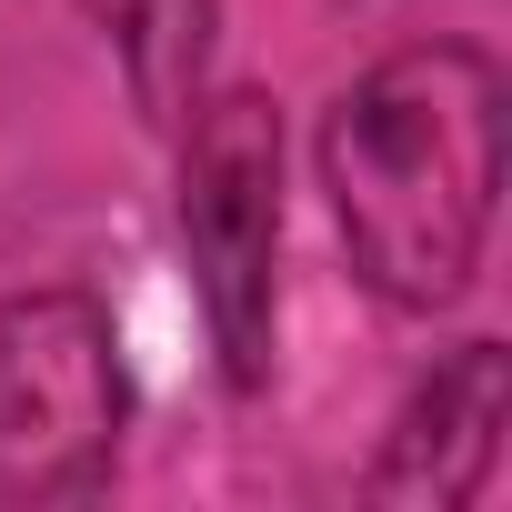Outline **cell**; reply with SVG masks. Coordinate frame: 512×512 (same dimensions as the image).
<instances>
[{
	"mask_svg": "<svg viewBox=\"0 0 512 512\" xmlns=\"http://www.w3.org/2000/svg\"><path fill=\"white\" fill-rule=\"evenodd\" d=\"M181 262L231 392L272 382V282H282V111L272 91H201L181 131Z\"/></svg>",
	"mask_w": 512,
	"mask_h": 512,
	"instance_id": "obj_2",
	"label": "cell"
},
{
	"mask_svg": "<svg viewBox=\"0 0 512 512\" xmlns=\"http://www.w3.org/2000/svg\"><path fill=\"white\" fill-rule=\"evenodd\" d=\"M322 191L382 312H452L502 201V71L472 41H412L322 111Z\"/></svg>",
	"mask_w": 512,
	"mask_h": 512,
	"instance_id": "obj_1",
	"label": "cell"
},
{
	"mask_svg": "<svg viewBox=\"0 0 512 512\" xmlns=\"http://www.w3.org/2000/svg\"><path fill=\"white\" fill-rule=\"evenodd\" d=\"M131 432L121 332L91 292H0V502H81Z\"/></svg>",
	"mask_w": 512,
	"mask_h": 512,
	"instance_id": "obj_3",
	"label": "cell"
},
{
	"mask_svg": "<svg viewBox=\"0 0 512 512\" xmlns=\"http://www.w3.org/2000/svg\"><path fill=\"white\" fill-rule=\"evenodd\" d=\"M81 11H91V21H101V31H121V21H131V11H141V0H81Z\"/></svg>",
	"mask_w": 512,
	"mask_h": 512,
	"instance_id": "obj_6",
	"label": "cell"
},
{
	"mask_svg": "<svg viewBox=\"0 0 512 512\" xmlns=\"http://www.w3.org/2000/svg\"><path fill=\"white\" fill-rule=\"evenodd\" d=\"M211 41H221V0H141V11L111 31L121 51V81H131V111L151 131H181L201 81H211Z\"/></svg>",
	"mask_w": 512,
	"mask_h": 512,
	"instance_id": "obj_5",
	"label": "cell"
},
{
	"mask_svg": "<svg viewBox=\"0 0 512 512\" xmlns=\"http://www.w3.org/2000/svg\"><path fill=\"white\" fill-rule=\"evenodd\" d=\"M502 422H512V352L502 342H452L392 412L362 492L402 502V512H462L492 462H502Z\"/></svg>",
	"mask_w": 512,
	"mask_h": 512,
	"instance_id": "obj_4",
	"label": "cell"
},
{
	"mask_svg": "<svg viewBox=\"0 0 512 512\" xmlns=\"http://www.w3.org/2000/svg\"><path fill=\"white\" fill-rule=\"evenodd\" d=\"M342 11H352V0H342Z\"/></svg>",
	"mask_w": 512,
	"mask_h": 512,
	"instance_id": "obj_7",
	"label": "cell"
}]
</instances>
